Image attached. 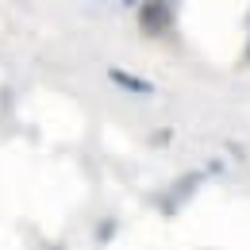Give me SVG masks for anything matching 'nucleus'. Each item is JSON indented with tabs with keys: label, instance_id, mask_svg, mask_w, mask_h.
I'll return each mask as SVG.
<instances>
[{
	"label": "nucleus",
	"instance_id": "nucleus-1",
	"mask_svg": "<svg viewBox=\"0 0 250 250\" xmlns=\"http://www.w3.org/2000/svg\"><path fill=\"white\" fill-rule=\"evenodd\" d=\"M173 23V4L166 0H143L139 4V27L146 35H166Z\"/></svg>",
	"mask_w": 250,
	"mask_h": 250
},
{
	"label": "nucleus",
	"instance_id": "nucleus-2",
	"mask_svg": "<svg viewBox=\"0 0 250 250\" xmlns=\"http://www.w3.org/2000/svg\"><path fill=\"white\" fill-rule=\"evenodd\" d=\"M108 81H112V85H120L124 93H139V96H150V93H154V85H150V81H143V77H135V73H127V69H116V65L108 69Z\"/></svg>",
	"mask_w": 250,
	"mask_h": 250
},
{
	"label": "nucleus",
	"instance_id": "nucleus-3",
	"mask_svg": "<svg viewBox=\"0 0 250 250\" xmlns=\"http://www.w3.org/2000/svg\"><path fill=\"white\" fill-rule=\"evenodd\" d=\"M243 62H247V65H250V42H247V54H243Z\"/></svg>",
	"mask_w": 250,
	"mask_h": 250
},
{
	"label": "nucleus",
	"instance_id": "nucleus-4",
	"mask_svg": "<svg viewBox=\"0 0 250 250\" xmlns=\"http://www.w3.org/2000/svg\"><path fill=\"white\" fill-rule=\"evenodd\" d=\"M124 4H143V0H124Z\"/></svg>",
	"mask_w": 250,
	"mask_h": 250
}]
</instances>
